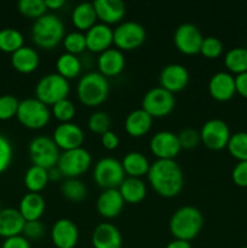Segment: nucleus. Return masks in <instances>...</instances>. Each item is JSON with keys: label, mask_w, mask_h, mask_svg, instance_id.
Returning a JSON list of instances; mask_svg holds the SVG:
<instances>
[{"label": "nucleus", "mask_w": 247, "mask_h": 248, "mask_svg": "<svg viewBox=\"0 0 247 248\" xmlns=\"http://www.w3.org/2000/svg\"><path fill=\"white\" fill-rule=\"evenodd\" d=\"M147 177L153 190L162 198H174L183 189V171L176 160H156L150 164Z\"/></svg>", "instance_id": "1"}, {"label": "nucleus", "mask_w": 247, "mask_h": 248, "mask_svg": "<svg viewBox=\"0 0 247 248\" xmlns=\"http://www.w3.org/2000/svg\"><path fill=\"white\" fill-rule=\"evenodd\" d=\"M203 227V216L194 206H183L174 211L170 218L169 229L177 240L190 242L201 232Z\"/></svg>", "instance_id": "2"}, {"label": "nucleus", "mask_w": 247, "mask_h": 248, "mask_svg": "<svg viewBox=\"0 0 247 248\" xmlns=\"http://www.w3.org/2000/svg\"><path fill=\"white\" fill-rule=\"evenodd\" d=\"M64 24L53 14H45L31 26V39L38 47L52 50L64 38Z\"/></svg>", "instance_id": "3"}, {"label": "nucleus", "mask_w": 247, "mask_h": 248, "mask_svg": "<svg viewBox=\"0 0 247 248\" xmlns=\"http://www.w3.org/2000/svg\"><path fill=\"white\" fill-rule=\"evenodd\" d=\"M108 78L103 77L99 72H89L79 79L77 86V94L84 106H101L109 94Z\"/></svg>", "instance_id": "4"}, {"label": "nucleus", "mask_w": 247, "mask_h": 248, "mask_svg": "<svg viewBox=\"0 0 247 248\" xmlns=\"http://www.w3.org/2000/svg\"><path fill=\"white\" fill-rule=\"evenodd\" d=\"M70 92L69 81L57 73L44 75L35 85V98L46 106L52 107L57 102L68 98Z\"/></svg>", "instance_id": "5"}, {"label": "nucleus", "mask_w": 247, "mask_h": 248, "mask_svg": "<svg viewBox=\"0 0 247 248\" xmlns=\"http://www.w3.org/2000/svg\"><path fill=\"white\" fill-rule=\"evenodd\" d=\"M16 118L24 127L29 130H40L50 123L51 110L46 104L36 99L35 97L26 98L19 101Z\"/></svg>", "instance_id": "6"}, {"label": "nucleus", "mask_w": 247, "mask_h": 248, "mask_svg": "<svg viewBox=\"0 0 247 248\" xmlns=\"http://www.w3.org/2000/svg\"><path fill=\"white\" fill-rule=\"evenodd\" d=\"M28 153L31 161L35 166L50 170L57 166L60 159V149L53 142L52 138L47 136H36L29 142Z\"/></svg>", "instance_id": "7"}, {"label": "nucleus", "mask_w": 247, "mask_h": 248, "mask_svg": "<svg viewBox=\"0 0 247 248\" xmlns=\"http://www.w3.org/2000/svg\"><path fill=\"white\" fill-rule=\"evenodd\" d=\"M126 174L124 172L121 161L114 157H102L93 167V179L103 190L118 189Z\"/></svg>", "instance_id": "8"}, {"label": "nucleus", "mask_w": 247, "mask_h": 248, "mask_svg": "<svg viewBox=\"0 0 247 248\" xmlns=\"http://www.w3.org/2000/svg\"><path fill=\"white\" fill-rule=\"evenodd\" d=\"M147 38L145 28L135 21L121 22L113 29V44L120 51H131L138 48Z\"/></svg>", "instance_id": "9"}, {"label": "nucleus", "mask_w": 247, "mask_h": 248, "mask_svg": "<svg viewBox=\"0 0 247 248\" xmlns=\"http://www.w3.org/2000/svg\"><path fill=\"white\" fill-rule=\"evenodd\" d=\"M91 164V154L81 147L61 153L57 167L65 178H77L90 169Z\"/></svg>", "instance_id": "10"}, {"label": "nucleus", "mask_w": 247, "mask_h": 248, "mask_svg": "<svg viewBox=\"0 0 247 248\" xmlns=\"http://www.w3.org/2000/svg\"><path fill=\"white\" fill-rule=\"evenodd\" d=\"M176 106L173 93L162 87H153L145 92L142 99V109L147 111L153 119L165 118L172 113Z\"/></svg>", "instance_id": "11"}, {"label": "nucleus", "mask_w": 247, "mask_h": 248, "mask_svg": "<svg viewBox=\"0 0 247 248\" xmlns=\"http://www.w3.org/2000/svg\"><path fill=\"white\" fill-rule=\"evenodd\" d=\"M230 136L232 133L229 126L220 119H210L203 124L200 130L201 143L207 149L215 152L227 148Z\"/></svg>", "instance_id": "12"}, {"label": "nucleus", "mask_w": 247, "mask_h": 248, "mask_svg": "<svg viewBox=\"0 0 247 248\" xmlns=\"http://www.w3.org/2000/svg\"><path fill=\"white\" fill-rule=\"evenodd\" d=\"M205 36L193 23H182L173 33V44L177 50L186 56L200 53L201 44Z\"/></svg>", "instance_id": "13"}, {"label": "nucleus", "mask_w": 247, "mask_h": 248, "mask_svg": "<svg viewBox=\"0 0 247 248\" xmlns=\"http://www.w3.org/2000/svg\"><path fill=\"white\" fill-rule=\"evenodd\" d=\"M149 147L157 160H174L182 150L178 136L171 131H159L153 135Z\"/></svg>", "instance_id": "14"}, {"label": "nucleus", "mask_w": 247, "mask_h": 248, "mask_svg": "<svg viewBox=\"0 0 247 248\" xmlns=\"http://www.w3.org/2000/svg\"><path fill=\"white\" fill-rule=\"evenodd\" d=\"M53 142L58 149L65 150L81 148L85 140V133L79 125L74 123H63L56 126L52 135Z\"/></svg>", "instance_id": "15"}, {"label": "nucleus", "mask_w": 247, "mask_h": 248, "mask_svg": "<svg viewBox=\"0 0 247 248\" xmlns=\"http://www.w3.org/2000/svg\"><path fill=\"white\" fill-rule=\"evenodd\" d=\"M50 236L56 248H75L79 241V229L73 220L61 218L53 223Z\"/></svg>", "instance_id": "16"}, {"label": "nucleus", "mask_w": 247, "mask_h": 248, "mask_svg": "<svg viewBox=\"0 0 247 248\" xmlns=\"http://www.w3.org/2000/svg\"><path fill=\"white\" fill-rule=\"evenodd\" d=\"M189 72L184 65L178 63H171V64L165 65L161 69L159 75L160 87L167 90L171 93L181 92L188 85Z\"/></svg>", "instance_id": "17"}, {"label": "nucleus", "mask_w": 247, "mask_h": 248, "mask_svg": "<svg viewBox=\"0 0 247 248\" xmlns=\"http://www.w3.org/2000/svg\"><path fill=\"white\" fill-rule=\"evenodd\" d=\"M210 96L217 102H228L236 93L235 77L229 72H217L208 81Z\"/></svg>", "instance_id": "18"}, {"label": "nucleus", "mask_w": 247, "mask_h": 248, "mask_svg": "<svg viewBox=\"0 0 247 248\" xmlns=\"http://www.w3.org/2000/svg\"><path fill=\"white\" fill-rule=\"evenodd\" d=\"M87 50L94 53H102L113 45V29L110 26L97 22L93 27L85 31Z\"/></svg>", "instance_id": "19"}, {"label": "nucleus", "mask_w": 247, "mask_h": 248, "mask_svg": "<svg viewBox=\"0 0 247 248\" xmlns=\"http://www.w3.org/2000/svg\"><path fill=\"white\" fill-rule=\"evenodd\" d=\"M124 201L119 189H106L99 194L96 201V208L99 216L106 219L116 218L124 210Z\"/></svg>", "instance_id": "20"}, {"label": "nucleus", "mask_w": 247, "mask_h": 248, "mask_svg": "<svg viewBox=\"0 0 247 248\" xmlns=\"http://www.w3.org/2000/svg\"><path fill=\"white\" fill-rule=\"evenodd\" d=\"M91 242L93 248H121L123 236L111 223H99L92 232Z\"/></svg>", "instance_id": "21"}, {"label": "nucleus", "mask_w": 247, "mask_h": 248, "mask_svg": "<svg viewBox=\"0 0 247 248\" xmlns=\"http://www.w3.org/2000/svg\"><path fill=\"white\" fill-rule=\"evenodd\" d=\"M93 6L97 19L107 26L120 23L126 14V6L121 0H96Z\"/></svg>", "instance_id": "22"}, {"label": "nucleus", "mask_w": 247, "mask_h": 248, "mask_svg": "<svg viewBox=\"0 0 247 248\" xmlns=\"http://www.w3.org/2000/svg\"><path fill=\"white\" fill-rule=\"evenodd\" d=\"M98 72L106 78H114L121 74L125 68V55L119 48L110 47L99 53L97 58Z\"/></svg>", "instance_id": "23"}, {"label": "nucleus", "mask_w": 247, "mask_h": 248, "mask_svg": "<svg viewBox=\"0 0 247 248\" xmlns=\"http://www.w3.org/2000/svg\"><path fill=\"white\" fill-rule=\"evenodd\" d=\"M26 220L16 208H2L0 211V237H9L22 235Z\"/></svg>", "instance_id": "24"}, {"label": "nucleus", "mask_w": 247, "mask_h": 248, "mask_svg": "<svg viewBox=\"0 0 247 248\" xmlns=\"http://www.w3.org/2000/svg\"><path fill=\"white\" fill-rule=\"evenodd\" d=\"M124 126L128 136L139 138L150 131L153 126V118L142 108L135 109L127 114Z\"/></svg>", "instance_id": "25"}, {"label": "nucleus", "mask_w": 247, "mask_h": 248, "mask_svg": "<svg viewBox=\"0 0 247 248\" xmlns=\"http://www.w3.org/2000/svg\"><path fill=\"white\" fill-rule=\"evenodd\" d=\"M40 63V57L35 48L23 46L11 55V64L15 70L21 74H31L35 72Z\"/></svg>", "instance_id": "26"}, {"label": "nucleus", "mask_w": 247, "mask_h": 248, "mask_svg": "<svg viewBox=\"0 0 247 248\" xmlns=\"http://www.w3.org/2000/svg\"><path fill=\"white\" fill-rule=\"evenodd\" d=\"M45 199L39 193H27L21 199L18 205V211L26 222L40 220L45 212Z\"/></svg>", "instance_id": "27"}, {"label": "nucleus", "mask_w": 247, "mask_h": 248, "mask_svg": "<svg viewBox=\"0 0 247 248\" xmlns=\"http://www.w3.org/2000/svg\"><path fill=\"white\" fill-rule=\"evenodd\" d=\"M121 165L126 176L132 178H142L143 176H147L150 169L149 160L139 152L127 153L121 160Z\"/></svg>", "instance_id": "28"}, {"label": "nucleus", "mask_w": 247, "mask_h": 248, "mask_svg": "<svg viewBox=\"0 0 247 248\" xmlns=\"http://www.w3.org/2000/svg\"><path fill=\"white\" fill-rule=\"evenodd\" d=\"M118 189L125 203L136 205L142 202L147 196V186L140 178L126 177Z\"/></svg>", "instance_id": "29"}, {"label": "nucleus", "mask_w": 247, "mask_h": 248, "mask_svg": "<svg viewBox=\"0 0 247 248\" xmlns=\"http://www.w3.org/2000/svg\"><path fill=\"white\" fill-rule=\"evenodd\" d=\"M72 23L79 31H87L97 23V15L93 2H80L72 11Z\"/></svg>", "instance_id": "30"}, {"label": "nucleus", "mask_w": 247, "mask_h": 248, "mask_svg": "<svg viewBox=\"0 0 247 248\" xmlns=\"http://www.w3.org/2000/svg\"><path fill=\"white\" fill-rule=\"evenodd\" d=\"M81 61L77 56L72 55V53L64 52L60 55V57L56 61V69L57 74L67 79L68 81L72 79H75L81 73Z\"/></svg>", "instance_id": "31"}, {"label": "nucleus", "mask_w": 247, "mask_h": 248, "mask_svg": "<svg viewBox=\"0 0 247 248\" xmlns=\"http://www.w3.org/2000/svg\"><path fill=\"white\" fill-rule=\"evenodd\" d=\"M24 186L28 189V193H39L46 188L50 182L47 170L44 167L31 165L24 173Z\"/></svg>", "instance_id": "32"}, {"label": "nucleus", "mask_w": 247, "mask_h": 248, "mask_svg": "<svg viewBox=\"0 0 247 248\" xmlns=\"http://www.w3.org/2000/svg\"><path fill=\"white\" fill-rule=\"evenodd\" d=\"M224 65L228 72L239 75L247 72V48L232 47L225 53Z\"/></svg>", "instance_id": "33"}, {"label": "nucleus", "mask_w": 247, "mask_h": 248, "mask_svg": "<svg viewBox=\"0 0 247 248\" xmlns=\"http://www.w3.org/2000/svg\"><path fill=\"white\" fill-rule=\"evenodd\" d=\"M24 46V36L15 28H4L0 31V51L14 53Z\"/></svg>", "instance_id": "34"}, {"label": "nucleus", "mask_w": 247, "mask_h": 248, "mask_svg": "<svg viewBox=\"0 0 247 248\" xmlns=\"http://www.w3.org/2000/svg\"><path fill=\"white\" fill-rule=\"evenodd\" d=\"M61 193L67 200L72 202H80L86 198L87 188L80 179L67 178V181L63 182L61 186Z\"/></svg>", "instance_id": "35"}, {"label": "nucleus", "mask_w": 247, "mask_h": 248, "mask_svg": "<svg viewBox=\"0 0 247 248\" xmlns=\"http://www.w3.org/2000/svg\"><path fill=\"white\" fill-rule=\"evenodd\" d=\"M228 152L237 161H247V132H236L230 136Z\"/></svg>", "instance_id": "36"}, {"label": "nucleus", "mask_w": 247, "mask_h": 248, "mask_svg": "<svg viewBox=\"0 0 247 248\" xmlns=\"http://www.w3.org/2000/svg\"><path fill=\"white\" fill-rule=\"evenodd\" d=\"M62 43L65 48V52L72 53V55L77 56L79 53L84 52L85 50H87L85 33H82V31H69V33L64 35Z\"/></svg>", "instance_id": "37"}, {"label": "nucleus", "mask_w": 247, "mask_h": 248, "mask_svg": "<svg viewBox=\"0 0 247 248\" xmlns=\"http://www.w3.org/2000/svg\"><path fill=\"white\" fill-rule=\"evenodd\" d=\"M17 7H18L19 14L28 18L38 19L39 17L47 14V9H46L44 0H19Z\"/></svg>", "instance_id": "38"}, {"label": "nucleus", "mask_w": 247, "mask_h": 248, "mask_svg": "<svg viewBox=\"0 0 247 248\" xmlns=\"http://www.w3.org/2000/svg\"><path fill=\"white\" fill-rule=\"evenodd\" d=\"M75 113H77V108H75L74 103L68 98L62 99L51 107V115L55 116L61 124L72 123Z\"/></svg>", "instance_id": "39"}, {"label": "nucleus", "mask_w": 247, "mask_h": 248, "mask_svg": "<svg viewBox=\"0 0 247 248\" xmlns=\"http://www.w3.org/2000/svg\"><path fill=\"white\" fill-rule=\"evenodd\" d=\"M110 124L111 120L109 114L102 110H97L92 113L90 115L89 120H87V126H89L90 131L99 136L110 130Z\"/></svg>", "instance_id": "40"}, {"label": "nucleus", "mask_w": 247, "mask_h": 248, "mask_svg": "<svg viewBox=\"0 0 247 248\" xmlns=\"http://www.w3.org/2000/svg\"><path fill=\"white\" fill-rule=\"evenodd\" d=\"M19 101L12 94L0 96V121H7L15 118L18 110Z\"/></svg>", "instance_id": "41"}, {"label": "nucleus", "mask_w": 247, "mask_h": 248, "mask_svg": "<svg viewBox=\"0 0 247 248\" xmlns=\"http://www.w3.org/2000/svg\"><path fill=\"white\" fill-rule=\"evenodd\" d=\"M200 53L203 57L216 60L223 53V43L216 36H206L201 44Z\"/></svg>", "instance_id": "42"}, {"label": "nucleus", "mask_w": 247, "mask_h": 248, "mask_svg": "<svg viewBox=\"0 0 247 248\" xmlns=\"http://www.w3.org/2000/svg\"><path fill=\"white\" fill-rule=\"evenodd\" d=\"M14 157V148L11 142L0 133V174L10 167Z\"/></svg>", "instance_id": "43"}, {"label": "nucleus", "mask_w": 247, "mask_h": 248, "mask_svg": "<svg viewBox=\"0 0 247 248\" xmlns=\"http://www.w3.org/2000/svg\"><path fill=\"white\" fill-rule=\"evenodd\" d=\"M177 136H178L182 149H194L201 143L200 132L194 128H184Z\"/></svg>", "instance_id": "44"}, {"label": "nucleus", "mask_w": 247, "mask_h": 248, "mask_svg": "<svg viewBox=\"0 0 247 248\" xmlns=\"http://www.w3.org/2000/svg\"><path fill=\"white\" fill-rule=\"evenodd\" d=\"M45 234V228L40 220H33V222H26L22 235L27 240H40Z\"/></svg>", "instance_id": "45"}, {"label": "nucleus", "mask_w": 247, "mask_h": 248, "mask_svg": "<svg viewBox=\"0 0 247 248\" xmlns=\"http://www.w3.org/2000/svg\"><path fill=\"white\" fill-rule=\"evenodd\" d=\"M232 179L235 186L247 188V161H237L232 171Z\"/></svg>", "instance_id": "46"}, {"label": "nucleus", "mask_w": 247, "mask_h": 248, "mask_svg": "<svg viewBox=\"0 0 247 248\" xmlns=\"http://www.w3.org/2000/svg\"><path fill=\"white\" fill-rule=\"evenodd\" d=\"M1 248H31V246L29 240H27L23 235H17L5 239L1 244Z\"/></svg>", "instance_id": "47"}, {"label": "nucleus", "mask_w": 247, "mask_h": 248, "mask_svg": "<svg viewBox=\"0 0 247 248\" xmlns=\"http://www.w3.org/2000/svg\"><path fill=\"white\" fill-rule=\"evenodd\" d=\"M101 143L107 150H115L119 147L120 140L115 132L109 130L101 136Z\"/></svg>", "instance_id": "48"}, {"label": "nucleus", "mask_w": 247, "mask_h": 248, "mask_svg": "<svg viewBox=\"0 0 247 248\" xmlns=\"http://www.w3.org/2000/svg\"><path fill=\"white\" fill-rule=\"evenodd\" d=\"M235 87H236V93L247 99V72L235 77Z\"/></svg>", "instance_id": "49"}, {"label": "nucleus", "mask_w": 247, "mask_h": 248, "mask_svg": "<svg viewBox=\"0 0 247 248\" xmlns=\"http://www.w3.org/2000/svg\"><path fill=\"white\" fill-rule=\"evenodd\" d=\"M165 248H191L190 242L183 241V240H177L173 239L171 242L166 245Z\"/></svg>", "instance_id": "50"}, {"label": "nucleus", "mask_w": 247, "mask_h": 248, "mask_svg": "<svg viewBox=\"0 0 247 248\" xmlns=\"http://www.w3.org/2000/svg\"><path fill=\"white\" fill-rule=\"evenodd\" d=\"M47 10H60L65 5L64 0H44Z\"/></svg>", "instance_id": "51"}, {"label": "nucleus", "mask_w": 247, "mask_h": 248, "mask_svg": "<svg viewBox=\"0 0 247 248\" xmlns=\"http://www.w3.org/2000/svg\"><path fill=\"white\" fill-rule=\"evenodd\" d=\"M47 172H48V178H50V181H60V179L63 177L62 172L60 171V169H58L57 166L47 170Z\"/></svg>", "instance_id": "52"}, {"label": "nucleus", "mask_w": 247, "mask_h": 248, "mask_svg": "<svg viewBox=\"0 0 247 248\" xmlns=\"http://www.w3.org/2000/svg\"><path fill=\"white\" fill-rule=\"evenodd\" d=\"M2 210V208H1V205H0V211H1Z\"/></svg>", "instance_id": "53"}, {"label": "nucleus", "mask_w": 247, "mask_h": 248, "mask_svg": "<svg viewBox=\"0 0 247 248\" xmlns=\"http://www.w3.org/2000/svg\"><path fill=\"white\" fill-rule=\"evenodd\" d=\"M242 248H247V246H245V247H242Z\"/></svg>", "instance_id": "54"}, {"label": "nucleus", "mask_w": 247, "mask_h": 248, "mask_svg": "<svg viewBox=\"0 0 247 248\" xmlns=\"http://www.w3.org/2000/svg\"><path fill=\"white\" fill-rule=\"evenodd\" d=\"M0 248H1V244H0Z\"/></svg>", "instance_id": "55"}]
</instances>
